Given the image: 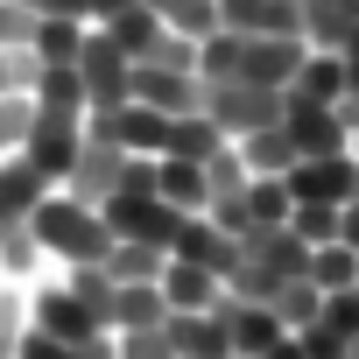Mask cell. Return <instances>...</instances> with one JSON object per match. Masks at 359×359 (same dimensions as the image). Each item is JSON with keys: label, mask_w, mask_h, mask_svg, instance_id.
<instances>
[{"label": "cell", "mask_w": 359, "mask_h": 359, "mask_svg": "<svg viewBox=\"0 0 359 359\" xmlns=\"http://www.w3.org/2000/svg\"><path fill=\"white\" fill-rule=\"evenodd\" d=\"M240 198H247V219H254V233H261V226H289V205H296V198H289V184H282V176H254V184H247Z\"/></svg>", "instance_id": "f546056e"}, {"label": "cell", "mask_w": 359, "mask_h": 359, "mask_svg": "<svg viewBox=\"0 0 359 359\" xmlns=\"http://www.w3.org/2000/svg\"><path fill=\"white\" fill-rule=\"evenodd\" d=\"M29 120H36V99H29V92H8V99H0V162H8V155H22Z\"/></svg>", "instance_id": "d6a6232c"}, {"label": "cell", "mask_w": 359, "mask_h": 359, "mask_svg": "<svg viewBox=\"0 0 359 359\" xmlns=\"http://www.w3.org/2000/svg\"><path fill=\"white\" fill-rule=\"evenodd\" d=\"M36 71H43V64H36V50H29V43L0 50V99H8V92H29V85H36Z\"/></svg>", "instance_id": "8d00e7d4"}, {"label": "cell", "mask_w": 359, "mask_h": 359, "mask_svg": "<svg viewBox=\"0 0 359 359\" xmlns=\"http://www.w3.org/2000/svg\"><path fill=\"white\" fill-rule=\"evenodd\" d=\"M212 310H219V324H226L233 352H247V359H261V352L282 338V317H275L268 303H240V296H219Z\"/></svg>", "instance_id": "5bb4252c"}, {"label": "cell", "mask_w": 359, "mask_h": 359, "mask_svg": "<svg viewBox=\"0 0 359 359\" xmlns=\"http://www.w3.org/2000/svg\"><path fill=\"white\" fill-rule=\"evenodd\" d=\"M134 99L155 113H205V78L198 71H176V64H134Z\"/></svg>", "instance_id": "9c48e42d"}, {"label": "cell", "mask_w": 359, "mask_h": 359, "mask_svg": "<svg viewBox=\"0 0 359 359\" xmlns=\"http://www.w3.org/2000/svg\"><path fill=\"white\" fill-rule=\"evenodd\" d=\"M29 324L43 331V338H64V345H85L92 331H106L99 324V310L92 303H78L71 289H64V275L50 268L43 282H29Z\"/></svg>", "instance_id": "3957f363"}, {"label": "cell", "mask_w": 359, "mask_h": 359, "mask_svg": "<svg viewBox=\"0 0 359 359\" xmlns=\"http://www.w3.org/2000/svg\"><path fill=\"white\" fill-rule=\"evenodd\" d=\"M15 359H78V345H64V338H43V331H29Z\"/></svg>", "instance_id": "60d3db41"}, {"label": "cell", "mask_w": 359, "mask_h": 359, "mask_svg": "<svg viewBox=\"0 0 359 359\" xmlns=\"http://www.w3.org/2000/svg\"><path fill=\"white\" fill-rule=\"evenodd\" d=\"M134 0H92V22H113V15H127Z\"/></svg>", "instance_id": "ee69618b"}, {"label": "cell", "mask_w": 359, "mask_h": 359, "mask_svg": "<svg viewBox=\"0 0 359 359\" xmlns=\"http://www.w3.org/2000/svg\"><path fill=\"white\" fill-rule=\"evenodd\" d=\"M50 268H57V261H50V254L36 247L29 219H15V226H0V282H22V289H29V282H43Z\"/></svg>", "instance_id": "d6986e66"}, {"label": "cell", "mask_w": 359, "mask_h": 359, "mask_svg": "<svg viewBox=\"0 0 359 359\" xmlns=\"http://www.w3.org/2000/svg\"><path fill=\"white\" fill-rule=\"evenodd\" d=\"M275 289H282V275H268V268L240 247V268L226 275V296H240V303H275Z\"/></svg>", "instance_id": "1f68e13d"}, {"label": "cell", "mask_w": 359, "mask_h": 359, "mask_svg": "<svg viewBox=\"0 0 359 359\" xmlns=\"http://www.w3.org/2000/svg\"><path fill=\"white\" fill-rule=\"evenodd\" d=\"M282 127H289L296 155H345V148H352L345 120H338L324 99H303V92H282Z\"/></svg>", "instance_id": "52a82bcc"}, {"label": "cell", "mask_w": 359, "mask_h": 359, "mask_svg": "<svg viewBox=\"0 0 359 359\" xmlns=\"http://www.w3.org/2000/svg\"><path fill=\"white\" fill-rule=\"evenodd\" d=\"M338 240H345V247H352V254H359V198H352V205H345V212H338Z\"/></svg>", "instance_id": "b9f144b4"}, {"label": "cell", "mask_w": 359, "mask_h": 359, "mask_svg": "<svg viewBox=\"0 0 359 359\" xmlns=\"http://www.w3.org/2000/svg\"><path fill=\"white\" fill-rule=\"evenodd\" d=\"M99 29H106V36H113V43H120V50H127L134 64H148V57H155V43L169 36V29H162V15H148L141 0H134L127 15H113V22H99Z\"/></svg>", "instance_id": "cb8c5ba5"}, {"label": "cell", "mask_w": 359, "mask_h": 359, "mask_svg": "<svg viewBox=\"0 0 359 359\" xmlns=\"http://www.w3.org/2000/svg\"><path fill=\"white\" fill-rule=\"evenodd\" d=\"M219 29H233V36H303V0H219Z\"/></svg>", "instance_id": "7c38bea8"}, {"label": "cell", "mask_w": 359, "mask_h": 359, "mask_svg": "<svg viewBox=\"0 0 359 359\" xmlns=\"http://www.w3.org/2000/svg\"><path fill=\"white\" fill-rule=\"evenodd\" d=\"M317 324H324V331H338L345 345H359V282H352V289H331V296H324V310H317Z\"/></svg>", "instance_id": "836d02e7"}, {"label": "cell", "mask_w": 359, "mask_h": 359, "mask_svg": "<svg viewBox=\"0 0 359 359\" xmlns=\"http://www.w3.org/2000/svg\"><path fill=\"white\" fill-rule=\"evenodd\" d=\"M15 8H29L36 22H50V15H71V22H92V0H15Z\"/></svg>", "instance_id": "f35d334b"}, {"label": "cell", "mask_w": 359, "mask_h": 359, "mask_svg": "<svg viewBox=\"0 0 359 359\" xmlns=\"http://www.w3.org/2000/svg\"><path fill=\"white\" fill-rule=\"evenodd\" d=\"M296 345H303L310 359H338V352H345V338H338V331H324V324H303V331H296Z\"/></svg>", "instance_id": "ab89813d"}, {"label": "cell", "mask_w": 359, "mask_h": 359, "mask_svg": "<svg viewBox=\"0 0 359 359\" xmlns=\"http://www.w3.org/2000/svg\"><path fill=\"white\" fill-rule=\"evenodd\" d=\"M155 282H162V303H169V310H212V303L226 296V282H219L212 268H198V261H176V254L162 261V275H155Z\"/></svg>", "instance_id": "9a60e30c"}, {"label": "cell", "mask_w": 359, "mask_h": 359, "mask_svg": "<svg viewBox=\"0 0 359 359\" xmlns=\"http://www.w3.org/2000/svg\"><path fill=\"white\" fill-rule=\"evenodd\" d=\"M169 254H176V261H198V268H212L219 282H226V275L240 268V240H233V233H226V226H219L212 212H191Z\"/></svg>", "instance_id": "8fae6325"}, {"label": "cell", "mask_w": 359, "mask_h": 359, "mask_svg": "<svg viewBox=\"0 0 359 359\" xmlns=\"http://www.w3.org/2000/svg\"><path fill=\"white\" fill-rule=\"evenodd\" d=\"M310 282L331 296V289H352L359 282V254L345 247V240H324V247H310Z\"/></svg>", "instance_id": "83f0119b"}, {"label": "cell", "mask_w": 359, "mask_h": 359, "mask_svg": "<svg viewBox=\"0 0 359 359\" xmlns=\"http://www.w3.org/2000/svg\"><path fill=\"white\" fill-rule=\"evenodd\" d=\"M78 148H85V113H64V106H36L22 155H29L43 176H57V184H64V169H71V155H78Z\"/></svg>", "instance_id": "8992f818"}, {"label": "cell", "mask_w": 359, "mask_h": 359, "mask_svg": "<svg viewBox=\"0 0 359 359\" xmlns=\"http://www.w3.org/2000/svg\"><path fill=\"white\" fill-rule=\"evenodd\" d=\"M43 191H57V176H43V169H36L29 155H8V162H0V226L29 219Z\"/></svg>", "instance_id": "2e32d148"}, {"label": "cell", "mask_w": 359, "mask_h": 359, "mask_svg": "<svg viewBox=\"0 0 359 359\" xmlns=\"http://www.w3.org/2000/svg\"><path fill=\"white\" fill-rule=\"evenodd\" d=\"M148 15H162V29H176V36H191V43H205L212 29H219V0H141Z\"/></svg>", "instance_id": "d4e9b609"}, {"label": "cell", "mask_w": 359, "mask_h": 359, "mask_svg": "<svg viewBox=\"0 0 359 359\" xmlns=\"http://www.w3.org/2000/svg\"><path fill=\"white\" fill-rule=\"evenodd\" d=\"M233 148H240V162H247V176H289V169L303 162L282 120H275V127H254V134H240Z\"/></svg>", "instance_id": "ac0fdd59"}, {"label": "cell", "mask_w": 359, "mask_h": 359, "mask_svg": "<svg viewBox=\"0 0 359 359\" xmlns=\"http://www.w3.org/2000/svg\"><path fill=\"white\" fill-rule=\"evenodd\" d=\"M120 169H127V155H120L113 141L85 134V148H78V155H71V169H64V191H71V198H85V205H106V198H113V184H120Z\"/></svg>", "instance_id": "30bf717a"}, {"label": "cell", "mask_w": 359, "mask_h": 359, "mask_svg": "<svg viewBox=\"0 0 359 359\" xmlns=\"http://www.w3.org/2000/svg\"><path fill=\"white\" fill-rule=\"evenodd\" d=\"M303 57H310V43L303 36H240V71L233 78H247V85H289L296 71H303Z\"/></svg>", "instance_id": "ba28073f"}, {"label": "cell", "mask_w": 359, "mask_h": 359, "mask_svg": "<svg viewBox=\"0 0 359 359\" xmlns=\"http://www.w3.org/2000/svg\"><path fill=\"white\" fill-rule=\"evenodd\" d=\"M261 359H310V352H303V345H296V331H282V338H275V345H268V352H261Z\"/></svg>", "instance_id": "7bdbcfd3"}, {"label": "cell", "mask_w": 359, "mask_h": 359, "mask_svg": "<svg viewBox=\"0 0 359 359\" xmlns=\"http://www.w3.org/2000/svg\"><path fill=\"white\" fill-rule=\"evenodd\" d=\"M289 233L310 240V247L338 240V205H289Z\"/></svg>", "instance_id": "e575fe53"}, {"label": "cell", "mask_w": 359, "mask_h": 359, "mask_svg": "<svg viewBox=\"0 0 359 359\" xmlns=\"http://www.w3.org/2000/svg\"><path fill=\"white\" fill-rule=\"evenodd\" d=\"M282 92H303V99H324V106H331V99L345 92V64H338V50H310L303 71H296Z\"/></svg>", "instance_id": "484cf974"}, {"label": "cell", "mask_w": 359, "mask_h": 359, "mask_svg": "<svg viewBox=\"0 0 359 359\" xmlns=\"http://www.w3.org/2000/svg\"><path fill=\"white\" fill-rule=\"evenodd\" d=\"M155 191H162L176 212H205V205H212L205 162H184V155H155Z\"/></svg>", "instance_id": "ffe728a7"}, {"label": "cell", "mask_w": 359, "mask_h": 359, "mask_svg": "<svg viewBox=\"0 0 359 359\" xmlns=\"http://www.w3.org/2000/svg\"><path fill=\"white\" fill-rule=\"evenodd\" d=\"M282 184H289L296 205H338V212H345V205L359 198V155H352V148H345V155H303Z\"/></svg>", "instance_id": "5b68a950"}, {"label": "cell", "mask_w": 359, "mask_h": 359, "mask_svg": "<svg viewBox=\"0 0 359 359\" xmlns=\"http://www.w3.org/2000/svg\"><path fill=\"white\" fill-rule=\"evenodd\" d=\"M78 78H85V113H106V106H127L134 99V57L92 22L85 50H78Z\"/></svg>", "instance_id": "7a4b0ae2"}, {"label": "cell", "mask_w": 359, "mask_h": 359, "mask_svg": "<svg viewBox=\"0 0 359 359\" xmlns=\"http://www.w3.org/2000/svg\"><path fill=\"white\" fill-rule=\"evenodd\" d=\"M29 331H36L29 324V289L22 282H0V359H15Z\"/></svg>", "instance_id": "4dcf8cb0"}, {"label": "cell", "mask_w": 359, "mask_h": 359, "mask_svg": "<svg viewBox=\"0 0 359 359\" xmlns=\"http://www.w3.org/2000/svg\"><path fill=\"white\" fill-rule=\"evenodd\" d=\"M226 141H233V134H226V127H219L212 113H176V120H169V148H162V155H184V162H212V155H219Z\"/></svg>", "instance_id": "44dd1931"}, {"label": "cell", "mask_w": 359, "mask_h": 359, "mask_svg": "<svg viewBox=\"0 0 359 359\" xmlns=\"http://www.w3.org/2000/svg\"><path fill=\"white\" fill-rule=\"evenodd\" d=\"M29 29H36V15H29V8H15V0H0V50L29 43Z\"/></svg>", "instance_id": "74e56055"}, {"label": "cell", "mask_w": 359, "mask_h": 359, "mask_svg": "<svg viewBox=\"0 0 359 359\" xmlns=\"http://www.w3.org/2000/svg\"><path fill=\"white\" fill-rule=\"evenodd\" d=\"M233 359H247V352H233Z\"/></svg>", "instance_id": "7dc6e473"}, {"label": "cell", "mask_w": 359, "mask_h": 359, "mask_svg": "<svg viewBox=\"0 0 359 359\" xmlns=\"http://www.w3.org/2000/svg\"><path fill=\"white\" fill-rule=\"evenodd\" d=\"M29 233H36V247H43L57 268H78V261H92V268H99V261L113 254V226L99 219V205L71 198L64 184L36 198V212H29Z\"/></svg>", "instance_id": "6da1fadb"}, {"label": "cell", "mask_w": 359, "mask_h": 359, "mask_svg": "<svg viewBox=\"0 0 359 359\" xmlns=\"http://www.w3.org/2000/svg\"><path fill=\"white\" fill-rule=\"evenodd\" d=\"M352 155H359V134H352Z\"/></svg>", "instance_id": "bcb514c9"}, {"label": "cell", "mask_w": 359, "mask_h": 359, "mask_svg": "<svg viewBox=\"0 0 359 359\" xmlns=\"http://www.w3.org/2000/svg\"><path fill=\"white\" fill-rule=\"evenodd\" d=\"M205 113L240 141V134L282 120V92H275V85H247V78H219V85H205Z\"/></svg>", "instance_id": "277c9868"}, {"label": "cell", "mask_w": 359, "mask_h": 359, "mask_svg": "<svg viewBox=\"0 0 359 359\" xmlns=\"http://www.w3.org/2000/svg\"><path fill=\"white\" fill-rule=\"evenodd\" d=\"M338 359H359V352H352V345H345V352H338Z\"/></svg>", "instance_id": "f6af8a7d"}, {"label": "cell", "mask_w": 359, "mask_h": 359, "mask_svg": "<svg viewBox=\"0 0 359 359\" xmlns=\"http://www.w3.org/2000/svg\"><path fill=\"white\" fill-rule=\"evenodd\" d=\"M275 317H282V331H303V324H317V310H324V289L310 282V275H296V282H282L275 289V303H268Z\"/></svg>", "instance_id": "f1b7e54d"}, {"label": "cell", "mask_w": 359, "mask_h": 359, "mask_svg": "<svg viewBox=\"0 0 359 359\" xmlns=\"http://www.w3.org/2000/svg\"><path fill=\"white\" fill-rule=\"evenodd\" d=\"M268 275H282V282H296V275H310V240H296L289 226H261V233H247L240 240Z\"/></svg>", "instance_id": "e0dca14e"}, {"label": "cell", "mask_w": 359, "mask_h": 359, "mask_svg": "<svg viewBox=\"0 0 359 359\" xmlns=\"http://www.w3.org/2000/svg\"><path fill=\"white\" fill-rule=\"evenodd\" d=\"M85 36H92V22H71V15H50V22H36V29H29V50H36V64H78Z\"/></svg>", "instance_id": "7402d4cb"}, {"label": "cell", "mask_w": 359, "mask_h": 359, "mask_svg": "<svg viewBox=\"0 0 359 359\" xmlns=\"http://www.w3.org/2000/svg\"><path fill=\"white\" fill-rule=\"evenodd\" d=\"M162 331H169L176 359H233V338H226L219 310H169Z\"/></svg>", "instance_id": "4fadbf2b"}, {"label": "cell", "mask_w": 359, "mask_h": 359, "mask_svg": "<svg viewBox=\"0 0 359 359\" xmlns=\"http://www.w3.org/2000/svg\"><path fill=\"white\" fill-rule=\"evenodd\" d=\"M120 338V359H176V345H169V331L162 324H141V331H113Z\"/></svg>", "instance_id": "d590c367"}, {"label": "cell", "mask_w": 359, "mask_h": 359, "mask_svg": "<svg viewBox=\"0 0 359 359\" xmlns=\"http://www.w3.org/2000/svg\"><path fill=\"white\" fill-rule=\"evenodd\" d=\"M352 352H359V345H352Z\"/></svg>", "instance_id": "c3c4849f"}, {"label": "cell", "mask_w": 359, "mask_h": 359, "mask_svg": "<svg viewBox=\"0 0 359 359\" xmlns=\"http://www.w3.org/2000/svg\"><path fill=\"white\" fill-rule=\"evenodd\" d=\"M169 303H162V282H113V331H141V324H162Z\"/></svg>", "instance_id": "603a6c76"}, {"label": "cell", "mask_w": 359, "mask_h": 359, "mask_svg": "<svg viewBox=\"0 0 359 359\" xmlns=\"http://www.w3.org/2000/svg\"><path fill=\"white\" fill-rule=\"evenodd\" d=\"M162 261H169V254L148 247V240H113V254H106L99 268H106V282H155Z\"/></svg>", "instance_id": "4316f807"}]
</instances>
